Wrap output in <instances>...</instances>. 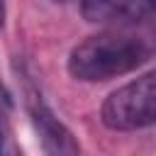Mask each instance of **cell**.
<instances>
[{
    "label": "cell",
    "mask_w": 156,
    "mask_h": 156,
    "mask_svg": "<svg viewBox=\"0 0 156 156\" xmlns=\"http://www.w3.org/2000/svg\"><path fill=\"white\" fill-rule=\"evenodd\" d=\"M151 56L149 44L129 32H102L80 41L68 56V73L98 83L136 71Z\"/></svg>",
    "instance_id": "6da1fadb"
},
{
    "label": "cell",
    "mask_w": 156,
    "mask_h": 156,
    "mask_svg": "<svg viewBox=\"0 0 156 156\" xmlns=\"http://www.w3.org/2000/svg\"><path fill=\"white\" fill-rule=\"evenodd\" d=\"M102 124L115 132H134L154 124L156 119V76L144 73L141 78L117 88L100 110Z\"/></svg>",
    "instance_id": "7a4b0ae2"
},
{
    "label": "cell",
    "mask_w": 156,
    "mask_h": 156,
    "mask_svg": "<svg viewBox=\"0 0 156 156\" xmlns=\"http://www.w3.org/2000/svg\"><path fill=\"white\" fill-rule=\"evenodd\" d=\"M27 107L46 156H80V146L73 132L54 115V110L44 102L41 93L32 85H27Z\"/></svg>",
    "instance_id": "3957f363"
},
{
    "label": "cell",
    "mask_w": 156,
    "mask_h": 156,
    "mask_svg": "<svg viewBox=\"0 0 156 156\" xmlns=\"http://www.w3.org/2000/svg\"><path fill=\"white\" fill-rule=\"evenodd\" d=\"M80 12L93 24H139L154 15V0H80Z\"/></svg>",
    "instance_id": "277c9868"
},
{
    "label": "cell",
    "mask_w": 156,
    "mask_h": 156,
    "mask_svg": "<svg viewBox=\"0 0 156 156\" xmlns=\"http://www.w3.org/2000/svg\"><path fill=\"white\" fill-rule=\"evenodd\" d=\"M0 156H22L12 141V134H10V127L2 112H0Z\"/></svg>",
    "instance_id": "5b68a950"
},
{
    "label": "cell",
    "mask_w": 156,
    "mask_h": 156,
    "mask_svg": "<svg viewBox=\"0 0 156 156\" xmlns=\"http://www.w3.org/2000/svg\"><path fill=\"white\" fill-rule=\"evenodd\" d=\"M5 24V2L0 0V27Z\"/></svg>",
    "instance_id": "8992f818"
},
{
    "label": "cell",
    "mask_w": 156,
    "mask_h": 156,
    "mask_svg": "<svg viewBox=\"0 0 156 156\" xmlns=\"http://www.w3.org/2000/svg\"><path fill=\"white\" fill-rule=\"evenodd\" d=\"M56 2H71V0H56Z\"/></svg>",
    "instance_id": "52a82bcc"
}]
</instances>
